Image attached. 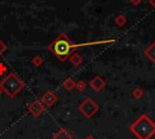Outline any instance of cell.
Segmentation results:
<instances>
[{"mask_svg":"<svg viewBox=\"0 0 155 139\" xmlns=\"http://www.w3.org/2000/svg\"><path fill=\"white\" fill-rule=\"evenodd\" d=\"M134 131L137 132V134L139 137H142L143 139L148 138L154 131H155V127L153 126V123L147 118V117H142L134 126Z\"/></svg>","mask_w":155,"mask_h":139,"instance_id":"1","label":"cell"}]
</instances>
